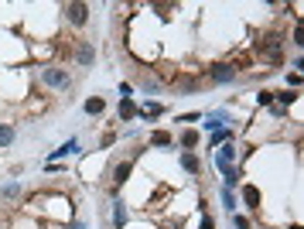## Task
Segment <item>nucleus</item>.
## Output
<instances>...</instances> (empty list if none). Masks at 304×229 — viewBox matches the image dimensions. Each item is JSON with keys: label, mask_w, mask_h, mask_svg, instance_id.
Instances as JSON below:
<instances>
[{"label": "nucleus", "mask_w": 304, "mask_h": 229, "mask_svg": "<svg viewBox=\"0 0 304 229\" xmlns=\"http://www.w3.org/2000/svg\"><path fill=\"white\" fill-rule=\"evenodd\" d=\"M257 52H260V58H267V62H273V65H281V62H284V41H281V35H263L257 41Z\"/></svg>", "instance_id": "obj_1"}, {"label": "nucleus", "mask_w": 304, "mask_h": 229, "mask_svg": "<svg viewBox=\"0 0 304 229\" xmlns=\"http://www.w3.org/2000/svg\"><path fill=\"white\" fill-rule=\"evenodd\" d=\"M41 82L52 86V89H68L72 75H68V69H41Z\"/></svg>", "instance_id": "obj_2"}, {"label": "nucleus", "mask_w": 304, "mask_h": 229, "mask_svg": "<svg viewBox=\"0 0 304 229\" xmlns=\"http://www.w3.org/2000/svg\"><path fill=\"white\" fill-rule=\"evenodd\" d=\"M236 144H233V140H229V144H222V147H219V154H215V168H219V171H233V168H236Z\"/></svg>", "instance_id": "obj_3"}, {"label": "nucleus", "mask_w": 304, "mask_h": 229, "mask_svg": "<svg viewBox=\"0 0 304 229\" xmlns=\"http://www.w3.org/2000/svg\"><path fill=\"white\" fill-rule=\"evenodd\" d=\"M209 79H212L215 86H229V82H236V65L219 62V65H212V69H209Z\"/></svg>", "instance_id": "obj_4"}, {"label": "nucleus", "mask_w": 304, "mask_h": 229, "mask_svg": "<svg viewBox=\"0 0 304 229\" xmlns=\"http://www.w3.org/2000/svg\"><path fill=\"white\" fill-rule=\"evenodd\" d=\"M65 17H68V24L82 28V24L89 21V4H82V0H72V4H65Z\"/></svg>", "instance_id": "obj_5"}, {"label": "nucleus", "mask_w": 304, "mask_h": 229, "mask_svg": "<svg viewBox=\"0 0 304 229\" xmlns=\"http://www.w3.org/2000/svg\"><path fill=\"white\" fill-rule=\"evenodd\" d=\"M75 62H79L82 69H89L92 62H96V45L92 41H75Z\"/></svg>", "instance_id": "obj_6"}, {"label": "nucleus", "mask_w": 304, "mask_h": 229, "mask_svg": "<svg viewBox=\"0 0 304 229\" xmlns=\"http://www.w3.org/2000/svg\"><path fill=\"white\" fill-rule=\"evenodd\" d=\"M130 174H134V161H120L116 168H113V185L120 188V185L130 182Z\"/></svg>", "instance_id": "obj_7"}, {"label": "nucleus", "mask_w": 304, "mask_h": 229, "mask_svg": "<svg viewBox=\"0 0 304 229\" xmlns=\"http://www.w3.org/2000/svg\"><path fill=\"white\" fill-rule=\"evenodd\" d=\"M181 168L188 174H202V161H198V154L195 150H181Z\"/></svg>", "instance_id": "obj_8"}, {"label": "nucleus", "mask_w": 304, "mask_h": 229, "mask_svg": "<svg viewBox=\"0 0 304 229\" xmlns=\"http://www.w3.org/2000/svg\"><path fill=\"white\" fill-rule=\"evenodd\" d=\"M243 202H246V206L253 209V212L260 209V202H263V195H260V188H257V185H246V188H243Z\"/></svg>", "instance_id": "obj_9"}, {"label": "nucleus", "mask_w": 304, "mask_h": 229, "mask_svg": "<svg viewBox=\"0 0 304 229\" xmlns=\"http://www.w3.org/2000/svg\"><path fill=\"white\" fill-rule=\"evenodd\" d=\"M137 113H140V106L134 103V96H130V99H120V120H137Z\"/></svg>", "instance_id": "obj_10"}, {"label": "nucleus", "mask_w": 304, "mask_h": 229, "mask_svg": "<svg viewBox=\"0 0 304 229\" xmlns=\"http://www.w3.org/2000/svg\"><path fill=\"white\" fill-rule=\"evenodd\" d=\"M14 140H17V130H14V123H0V147H11Z\"/></svg>", "instance_id": "obj_11"}, {"label": "nucleus", "mask_w": 304, "mask_h": 229, "mask_svg": "<svg viewBox=\"0 0 304 229\" xmlns=\"http://www.w3.org/2000/svg\"><path fill=\"white\" fill-rule=\"evenodd\" d=\"M225 123H229V116H225V113H209V116H205V130H222Z\"/></svg>", "instance_id": "obj_12"}, {"label": "nucleus", "mask_w": 304, "mask_h": 229, "mask_svg": "<svg viewBox=\"0 0 304 229\" xmlns=\"http://www.w3.org/2000/svg\"><path fill=\"white\" fill-rule=\"evenodd\" d=\"M103 110H106V99H103V96H89V99H86V113L89 116H99Z\"/></svg>", "instance_id": "obj_13"}, {"label": "nucleus", "mask_w": 304, "mask_h": 229, "mask_svg": "<svg viewBox=\"0 0 304 229\" xmlns=\"http://www.w3.org/2000/svg\"><path fill=\"white\" fill-rule=\"evenodd\" d=\"M178 144H181V150H195L198 147V130H185Z\"/></svg>", "instance_id": "obj_14"}, {"label": "nucleus", "mask_w": 304, "mask_h": 229, "mask_svg": "<svg viewBox=\"0 0 304 229\" xmlns=\"http://www.w3.org/2000/svg\"><path fill=\"white\" fill-rule=\"evenodd\" d=\"M161 113H164V106H161V103H147L137 116H140V120H154V116H161Z\"/></svg>", "instance_id": "obj_15"}, {"label": "nucleus", "mask_w": 304, "mask_h": 229, "mask_svg": "<svg viewBox=\"0 0 304 229\" xmlns=\"http://www.w3.org/2000/svg\"><path fill=\"white\" fill-rule=\"evenodd\" d=\"M72 150H79V140H75V137H72V140H65V144H62L58 150H52V158H68Z\"/></svg>", "instance_id": "obj_16"}, {"label": "nucleus", "mask_w": 304, "mask_h": 229, "mask_svg": "<svg viewBox=\"0 0 304 229\" xmlns=\"http://www.w3.org/2000/svg\"><path fill=\"white\" fill-rule=\"evenodd\" d=\"M150 144H154V147H171V134L168 130H154V134H150Z\"/></svg>", "instance_id": "obj_17"}, {"label": "nucleus", "mask_w": 304, "mask_h": 229, "mask_svg": "<svg viewBox=\"0 0 304 229\" xmlns=\"http://www.w3.org/2000/svg\"><path fill=\"white\" fill-rule=\"evenodd\" d=\"M113 226H116V229L126 226V209H123V202H116V209H113Z\"/></svg>", "instance_id": "obj_18"}, {"label": "nucleus", "mask_w": 304, "mask_h": 229, "mask_svg": "<svg viewBox=\"0 0 304 229\" xmlns=\"http://www.w3.org/2000/svg\"><path fill=\"white\" fill-rule=\"evenodd\" d=\"M291 103H297V89H284L281 96H277V106H284V110H287Z\"/></svg>", "instance_id": "obj_19"}, {"label": "nucleus", "mask_w": 304, "mask_h": 229, "mask_svg": "<svg viewBox=\"0 0 304 229\" xmlns=\"http://www.w3.org/2000/svg\"><path fill=\"white\" fill-rule=\"evenodd\" d=\"M222 202H225V212L233 216V212H236V195H233V188H222Z\"/></svg>", "instance_id": "obj_20"}, {"label": "nucleus", "mask_w": 304, "mask_h": 229, "mask_svg": "<svg viewBox=\"0 0 304 229\" xmlns=\"http://www.w3.org/2000/svg\"><path fill=\"white\" fill-rule=\"evenodd\" d=\"M140 89H144V92H158V89H161V82H158V79H150V75H144V79H140Z\"/></svg>", "instance_id": "obj_21"}, {"label": "nucleus", "mask_w": 304, "mask_h": 229, "mask_svg": "<svg viewBox=\"0 0 304 229\" xmlns=\"http://www.w3.org/2000/svg\"><path fill=\"white\" fill-rule=\"evenodd\" d=\"M17 195H21V185H17V182L4 185V198H7V202H11V198H17Z\"/></svg>", "instance_id": "obj_22"}, {"label": "nucleus", "mask_w": 304, "mask_h": 229, "mask_svg": "<svg viewBox=\"0 0 304 229\" xmlns=\"http://www.w3.org/2000/svg\"><path fill=\"white\" fill-rule=\"evenodd\" d=\"M257 103H260V106H270V103H273V92L260 89V92H257Z\"/></svg>", "instance_id": "obj_23"}, {"label": "nucleus", "mask_w": 304, "mask_h": 229, "mask_svg": "<svg viewBox=\"0 0 304 229\" xmlns=\"http://www.w3.org/2000/svg\"><path fill=\"white\" fill-rule=\"evenodd\" d=\"M222 178H225V188H233V185L239 182V168H233V171H225Z\"/></svg>", "instance_id": "obj_24"}, {"label": "nucleus", "mask_w": 304, "mask_h": 229, "mask_svg": "<svg viewBox=\"0 0 304 229\" xmlns=\"http://www.w3.org/2000/svg\"><path fill=\"white\" fill-rule=\"evenodd\" d=\"M233 222H236L239 229H249V219H246V216H239V212H233Z\"/></svg>", "instance_id": "obj_25"}, {"label": "nucleus", "mask_w": 304, "mask_h": 229, "mask_svg": "<svg viewBox=\"0 0 304 229\" xmlns=\"http://www.w3.org/2000/svg\"><path fill=\"white\" fill-rule=\"evenodd\" d=\"M198 229H215V219L209 216V212H205V216H202V222H198Z\"/></svg>", "instance_id": "obj_26"}, {"label": "nucleus", "mask_w": 304, "mask_h": 229, "mask_svg": "<svg viewBox=\"0 0 304 229\" xmlns=\"http://www.w3.org/2000/svg\"><path fill=\"white\" fill-rule=\"evenodd\" d=\"M116 144V134H103V140H99V147H113Z\"/></svg>", "instance_id": "obj_27"}, {"label": "nucleus", "mask_w": 304, "mask_h": 229, "mask_svg": "<svg viewBox=\"0 0 304 229\" xmlns=\"http://www.w3.org/2000/svg\"><path fill=\"white\" fill-rule=\"evenodd\" d=\"M287 82H291V89H297V86H301V72H291V75H287Z\"/></svg>", "instance_id": "obj_28"}, {"label": "nucleus", "mask_w": 304, "mask_h": 229, "mask_svg": "<svg viewBox=\"0 0 304 229\" xmlns=\"http://www.w3.org/2000/svg\"><path fill=\"white\" fill-rule=\"evenodd\" d=\"M72 229H89V226H86L82 219H75V222H72Z\"/></svg>", "instance_id": "obj_29"}]
</instances>
